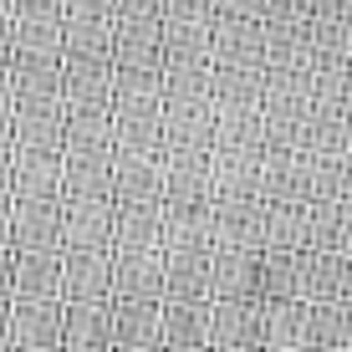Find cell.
<instances>
[{
  "label": "cell",
  "mask_w": 352,
  "mask_h": 352,
  "mask_svg": "<svg viewBox=\"0 0 352 352\" xmlns=\"http://www.w3.org/2000/svg\"><path fill=\"white\" fill-rule=\"evenodd\" d=\"M265 301L271 296H214L210 342L220 347H265Z\"/></svg>",
  "instance_id": "obj_1"
},
{
  "label": "cell",
  "mask_w": 352,
  "mask_h": 352,
  "mask_svg": "<svg viewBox=\"0 0 352 352\" xmlns=\"http://www.w3.org/2000/svg\"><path fill=\"white\" fill-rule=\"evenodd\" d=\"M113 296L164 301V245H113Z\"/></svg>",
  "instance_id": "obj_2"
},
{
  "label": "cell",
  "mask_w": 352,
  "mask_h": 352,
  "mask_svg": "<svg viewBox=\"0 0 352 352\" xmlns=\"http://www.w3.org/2000/svg\"><path fill=\"white\" fill-rule=\"evenodd\" d=\"M16 347H67V296H16Z\"/></svg>",
  "instance_id": "obj_3"
},
{
  "label": "cell",
  "mask_w": 352,
  "mask_h": 352,
  "mask_svg": "<svg viewBox=\"0 0 352 352\" xmlns=\"http://www.w3.org/2000/svg\"><path fill=\"white\" fill-rule=\"evenodd\" d=\"M118 342L113 296H77L67 301V352H107Z\"/></svg>",
  "instance_id": "obj_4"
},
{
  "label": "cell",
  "mask_w": 352,
  "mask_h": 352,
  "mask_svg": "<svg viewBox=\"0 0 352 352\" xmlns=\"http://www.w3.org/2000/svg\"><path fill=\"white\" fill-rule=\"evenodd\" d=\"M214 296H265V250L214 240Z\"/></svg>",
  "instance_id": "obj_5"
},
{
  "label": "cell",
  "mask_w": 352,
  "mask_h": 352,
  "mask_svg": "<svg viewBox=\"0 0 352 352\" xmlns=\"http://www.w3.org/2000/svg\"><path fill=\"white\" fill-rule=\"evenodd\" d=\"M67 245H16V296H67Z\"/></svg>",
  "instance_id": "obj_6"
},
{
  "label": "cell",
  "mask_w": 352,
  "mask_h": 352,
  "mask_svg": "<svg viewBox=\"0 0 352 352\" xmlns=\"http://www.w3.org/2000/svg\"><path fill=\"white\" fill-rule=\"evenodd\" d=\"M113 347H164V301L159 296H113Z\"/></svg>",
  "instance_id": "obj_7"
},
{
  "label": "cell",
  "mask_w": 352,
  "mask_h": 352,
  "mask_svg": "<svg viewBox=\"0 0 352 352\" xmlns=\"http://www.w3.org/2000/svg\"><path fill=\"white\" fill-rule=\"evenodd\" d=\"M210 322H214V296L164 301V352L214 347V342H210Z\"/></svg>",
  "instance_id": "obj_8"
},
{
  "label": "cell",
  "mask_w": 352,
  "mask_h": 352,
  "mask_svg": "<svg viewBox=\"0 0 352 352\" xmlns=\"http://www.w3.org/2000/svg\"><path fill=\"white\" fill-rule=\"evenodd\" d=\"M311 342V296H271L265 301V352H291Z\"/></svg>",
  "instance_id": "obj_9"
},
{
  "label": "cell",
  "mask_w": 352,
  "mask_h": 352,
  "mask_svg": "<svg viewBox=\"0 0 352 352\" xmlns=\"http://www.w3.org/2000/svg\"><path fill=\"white\" fill-rule=\"evenodd\" d=\"M67 301L77 296H113V245H82L67 250Z\"/></svg>",
  "instance_id": "obj_10"
},
{
  "label": "cell",
  "mask_w": 352,
  "mask_h": 352,
  "mask_svg": "<svg viewBox=\"0 0 352 352\" xmlns=\"http://www.w3.org/2000/svg\"><path fill=\"white\" fill-rule=\"evenodd\" d=\"M311 352L352 347V296H327L311 301Z\"/></svg>",
  "instance_id": "obj_11"
},
{
  "label": "cell",
  "mask_w": 352,
  "mask_h": 352,
  "mask_svg": "<svg viewBox=\"0 0 352 352\" xmlns=\"http://www.w3.org/2000/svg\"><path fill=\"white\" fill-rule=\"evenodd\" d=\"M307 296H352V250H311V276H307Z\"/></svg>",
  "instance_id": "obj_12"
},
{
  "label": "cell",
  "mask_w": 352,
  "mask_h": 352,
  "mask_svg": "<svg viewBox=\"0 0 352 352\" xmlns=\"http://www.w3.org/2000/svg\"><path fill=\"white\" fill-rule=\"evenodd\" d=\"M0 296H16V245H0Z\"/></svg>",
  "instance_id": "obj_13"
},
{
  "label": "cell",
  "mask_w": 352,
  "mask_h": 352,
  "mask_svg": "<svg viewBox=\"0 0 352 352\" xmlns=\"http://www.w3.org/2000/svg\"><path fill=\"white\" fill-rule=\"evenodd\" d=\"M0 347H16V296H0Z\"/></svg>",
  "instance_id": "obj_14"
},
{
  "label": "cell",
  "mask_w": 352,
  "mask_h": 352,
  "mask_svg": "<svg viewBox=\"0 0 352 352\" xmlns=\"http://www.w3.org/2000/svg\"><path fill=\"white\" fill-rule=\"evenodd\" d=\"M16 352H67V347H16Z\"/></svg>",
  "instance_id": "obj_15"
},
{
  "label": "cell",
  "mask_w": 352,
  "mask_h": 352,
  "mask_svg": "<svg viewBox=\"0 0 352 352\" xmlns=\"http://www.w3.org/2000/svg\"><path fill=\"white\" fill-rule=\"evenodd\" d=\"M113 352H164V347H113Z\"/></svg>",
  "instance_id": "obj_16"
},
{
  "label": "cell",
  "mask_w": 352,
  "mask_h": 352,
  "mask_svg": "<svg viewBox=\"0 0 352 352\" xmlns=\"http://www.w3.org/2000/svg\"><path fill=\"white\" fill-rule=\"evenodd\" d=\"M220 352H265V347H220Z\"/></svg>",
  "instance_id": "obj_17"
},
{
  "label": "cell",
  "mask_w": 352,
  "mask_h": 352,
  "mask_svg": "<svg viewBox=\"0 0 352 352\" xmlns=\"http://www.w3.org/2000/svg\"><path fill=\"white\" fill-rule=\"evenodd\" d=\"M291 352H311V347H291Z\"/></svg>",
  "instance_id": "obj_18"
},
{
  "label": "cell",
  "mask_w": 352,
  "mask_h": 352,
  "mask_svg": "<svg viewBox=\"0 0 352 352\" xmlns=\"http://www.w3.org/2000/svg\"><path fill=\"white\" fill-rule=\"evenodd\" d=\"M194 352H214V347H194Z\"/></svg>",
  "instance_id": "obj_19"
},
{
  "label": "cell",
  "mask_w": 352,
  "mask_h": 352,
  "mask_svg": "<svg viewBox=\"0 0 352 352\" xmlns=\"http://www.w3.org/2000/svg\"><path fill=\"white\" fill-rule=\"evenodd\" d=\"M332 352H352V347H332Z\"/></svg>",
  "instance_id": "obj_20"
},
{
  "label": "cell",
  "mask_w": 352,
  "mask_h": 352,
  "mask_svg": "<svg viewBox=\"0 0 352 352\" xmlns=\"http://www.w3.org/2000/svg\"><path fill=\"white\" fill-rule=\"evenodd\" d=\"M0 352H16V347H0Z\"/></svg>",
  "instance_id": "obj_21"
},
{
  "label": "cell",
  "mask_w": 352,
  "mask_h": 352,
  "mask_svg": "<svg viewBox=\"0 0 352 352\" xmlns=\"http://www.w3.org/2000/svg\"><path fill=\"white\" fill-rule=\"evenodd\" d=\"M107 352H113V347H107Z\"/></svg>",
  "instance_id": "obj_22"
}]
</instances>
